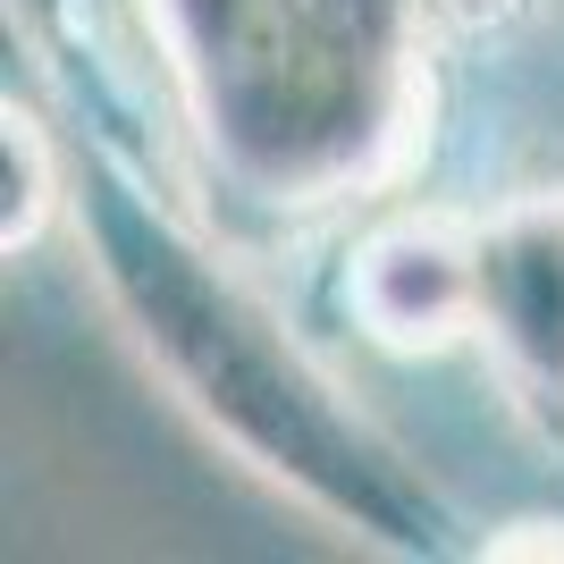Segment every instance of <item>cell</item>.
Masks as SVG:
<instances>
[{"mask_svg": "<svg viewBox=\"0 0 564 564\" xmlns=\"http://www.w3.org/2000/svg\"><path fill=\"white\" fill-rule=\"evenodd\" d=\"M59 143L68 228L85 236L94 286L143 371L177 397V413H194L212 447H228L337 540L413 564L455 556L464 514L447 506V489L312 362L286 312L194 219L169 212L161 186H143V169L110 135H85V118H68Z\"/></svg>", "mask_w": 564, "mask_h": 564, "instance_id": "1", "label": "cell"}, {"mask_svg": "<svg viewBox=\"0 0 564 564\" xmlns=\"http://www.w3.org/2000/svg\"><path fill=\"white\" fill-rule=\"evenodd\" d=\"M194 152L253 212L388 186L430 118L422 0H143Z\"/></svg>", "mask_w": 564, "mask_h": 564, "instance_id": "2", "label": "cell"}, {"mask_svg": "<svg viewBox=\"0 0 564 564\" xmlns=\"http://www.w3.org/2000/svg\"><path fill=\"white\" fill-rule=\"evenodd\" d=\"M471 346L522 422L564 447V186L471 219Z\"/></svg>", "mask_w": 564, "mask_h": 564, "instance_id": "3", "label": "cell"}, {"mask_svg": "<svg viewBox=\"0 0 564 564\" xmlns=\"http://www.w3.org/2000/svg\"><path fill=\"white\" fill-rule=\"evenodd\" d=\"M346 312L379 354L471 346V219L404 212L371 228L346 261Z\"/></svg>", "mask_w": 564, "mask_h": 564, "instance_id": "4", "label": "cell"}, {"mask_svg": "<svg viewBox=\"0 0 564 564\" xmlns=\"http://www.w3.org/2000/svg\"><path fill=\"white\" fill-rule=\"evenodd\" d=\"M0 169H9L0 245H9V261H18L51 219H68V143H59V127H51L25 94L0 101Z\"/></svg>", "mask_w": 564, "mask_h": 564, "instance_id": "5", "label": "cell"}]
</instances>
